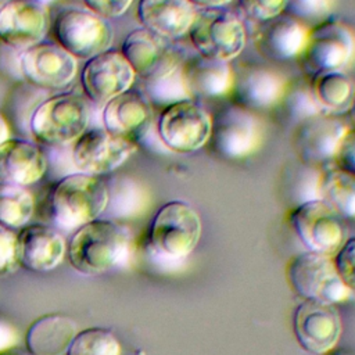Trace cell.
<instances>
[{"mask_svg":"<svg viewBox=\"0 0 355 355\" xmlns=\"http://www.w3.org/2000/svg\"><path fill=\"white\" fill-rule=\"evenodd\" d=\"M130 244V233L123 225L97 218L73 232L67 257L76 272L96 276L125 263Z\"/></svg>","mask_w":355,"mask_h":355,"instance_id":"cell-1","label":"cell"},{"mask_svg":"<svg viewBox=\"0 0 355 355\" xmlns=\"http://www.w3.org/2000/svg\"><path fill=\"white\" fill-rule=\"evenodd\" d=\"M110 202V189L98 175L83 172L61 178L50 194L53 223L61 230H76L97 219Z\"/></svg>","mask_w":355,"mask_h":355,"instance_id":"cell-2","label":"cell"},{"mask_svg":"<svg viewBox=\"0 0 355 355\" xmlns=\"http://www.w3.org/2000/svg\"><path fill=\"white\" fill-rule=\"evenodd\" d=\"M89 119L87 98L75 92H61L35 107L29 130L37 144L61 147L73 143L87 129Z\"/></svg>","mask_w":355,"mask_h":355,"instance_id":"cell-3","label":"cell"},{"mask_svg":"<svg viewBox=\"0 0 355 355\" xmlns=\"http://www.w3.org/2000/svg\"><path fill=\"white\" fill-rule=\"evenodd\" d=\"M202 232L198 212L184 201H169L154 215L148 241L151 251L169 261L184 259L197 247Z\"/></svg>","mask_w":355,"mask_h":355,"instance_id":"cell-4","label":"cell"},{"mask_svg":"<svg viewBox=\"0 0 355 355\" xmlns=\"http://www.w3.org/2000/svg\"><path fill=\"white\" fill-rule=\"evenodd\" d=\"M54 40L76 60H89L111 49L114 29L111 24L87 8L61 10L53 24Z\"/></svg>","mask_w":355,"mask_h":355,"instance_id":"cell-5","label":"cell"},{"mask_svg":"<svg viewBox=\"0 0 355 355\" xmlns=\"http://www.w3.org/2000/svg\"><path fill=\"white\" fill-rule=\"evenodd\" d=\"M298 60L309 76L344 72L355 61V32L347 24L329 18L309 28L305 49Z\"/></svg>","mask_w":355,"mask_h":355,"instance_id":"cell-6","label":"cell"},{"mask_svg":"<svg viewBox=\"0 0 355 355\" xmlns=\"http://www.w3.org/2000/svg\"><path fill=\"white\" fill-rule=\"evenodd\" d=\"M287 282L302 300L340 304L351 298L352 291L343 283L333 257L305 251L291 258L287 265Z\"/></svg>","mask_w":355,"mask_h":355,"instance_id":"cell-7","label":"cell"},{"mask_svg":"<svg viewBox=\"0 0 355 355\" xmlns=\"http://www.w3.org/2000/svg\"><path fill=\"white\" fill-rule=\"evenodd\" d=\"M189 35L198 54L227 62L244 50L247 42L240 18L223 7L197 11Z\"/></svg>","mask_w":355,"mask_h":355,"instance_id":"cell-8","label":"cell"},{"mask_svg":"<svg viewBox=\"0 0 355 355\" xmlns=\"http://www.w3.org/2000/svg\"><path fill=\"white\" fill-rule=\"evenodd\" d=\"M155 130L168 151L189 154L209 141L212 116L197 100H184L162 110Z\"/></svg>","mask_w":355,"mask_h":355,"instance_id":"cell-9","label":"cell"},{"mask_svg":"<svg viewBox=\"0 0 355 355\" xmlns=\"http://www.w3.org/2000/svg\"><path fill=\"white\" fill-rule=\"evenodd\" d=\"M262 133V123L257 115L239 104H230L212 116L209 141L220 155L240 159L258 150Z\"/></svg>","mask_w":355,"mask_h":355,"instance_id":"cell-10","label":"cell"},{"mask_svg":"<svg viewBox=\"0 0 355 355\" xmlns=\"http://www.w3.org/2000/svg\"><path fill=\"white\" fill-rule=\"evenodd\" d=\"M290 225L311 252L333 257L345 241L341 218L322 200L298 204L290 214Z\"/></svg>","mask_w":355,"mask_h":355,"instance_id":"cell-11","label":"cell"},{"mask_svg":"<svg viewBox=\"0 0 355 355\" xmlns=\"http://www.w3.org/2000/svg\"><path fill=\"white\" fill-rule=\"evenodd\" d=\"M136 150L135 140L112 135L103 126L87 128L72 143L71 158L78 172L100 176L119 168Z\"/></svg>","mask_w":355,"mask_h":355,"instance_id":"cell-12","label":"cell"},{"mask_svg":"<svg viewBox=\"0 0 355 355\" xmlns=\"http://www.w3.org/2000/svg\"><path fill=\"white\" fill-rule=\"evenodd\" d=\"M22 78L32 86L46 90L68 87L78 73V60L55 42H39L19 53Z\"/></svg>","mask_w":355,"mask_h":355,"instance_id":"cell-13","label":"cell"},{"mask_svg":"<svg viewBox=\"0 0 355 355\" xmlns=\"http://www.w3.org/2000/svg\"><path fill=\"white\" fill-rule=\"evenodd\" d=\"M121 53L141 80L173 71L182 67L186 60L173 40L164 39L143 26L126 35Z\"/></svg>","mask_w":355,"mask_h":355,"instance_id":"cell-14","label":"cell"},{"mask_svg":"<svg viewBox=\"0 0 355 355\" xmlns=\"http://www.w3.org/2000/svg\"><path fill=\"white\" fill-rule=\"evenodd\" d=\"M79 79L85 97L103 107L115 96L132 89L136 73L121 51L110 49L86 60Z\"/></svg>","mask_w":355,"mask_h":355,"instance_id":"cell-15","label":"cell"},{"mask_svg":"<svg viewBox=\"0 0 355 355\" xmlns=\"http://www.w3.org/2000/svg\"><path fill=\"white\" fill-rule=\"evenodd\" d=\"M341 316L334 304L304 300L293 315V331L300 347L315 355L334 349L341 337Z\"/></svg>","mask_w":355,"mask_h":355,"instance_id":"cell-16","label":"cell"},{"mask_svg":"<svg viewBox=\"0 0 355 355\" xmlns=\"http://www.w3.org/2000/svg\"><path fill=\"white\" fill-rule=\"evenodd\" d=\"M50 28L49 10L42 0H4L0 6V42L25 50L42 40Z\"/></svg>","mask_w":355,"mask_h":355,"instance_id":"cell-17","label":"cell"},{"mask_svg":"<svg viewBox=\"0 0 355 355\" xmlns=\"http://www.w3.org/2000/svg\"><path fill=\"white\" fill-rule=\"evenodd\" d=\"M349 126L337 115L320 114L295 125L294 150L301 162L323 168L333 164L338 143Z\"/></svg>","mask_w":355,"mask_h":355,"instance_id":"cell-18","label":"cell"},{"mask_svg":"<svg viewBox=\"0 0 355 355\" xmlns=\"http://www.w3.org/2000/svg\"><path fill=\"white\" fill-rule=\"evenodd\" d=\"M67 252L62 234L43 223L25 225L17 233L15 255L18 266L32 272H47L61 263Z\"/></svg>","mask_w":355,"mask_h":355,"instance_id":"cell-19","label":"cell"},{"mask_svg":"<svg viewBox=\"0 0 355 355\" xmlns=\"http://www.w3.org/2000/svg\"><path fill=\"white\" fill-rule=\"evenodd\" d=\"M151 123V103L139 90L129 89L101 107V126L136 143L148 132Z\"/></svg>","mask_w":355,"mask_h":355,"instance_id":"cell-20","label":"cell"},{"mask_svg":"<svg viewBox=\"0 0 355 355\" xmlns=\"http://www.w3.org/2000/svg\"><path fill=\"white\" fill-rule=\"evenodd\" d=\"M232 94L239 105L252 110H270L277 107L287 89V80L279 72L266 67H245L233 71Z\"/></svg>","mask_w":355,"mask_h":355,"instance_id":"cell-21","label":"cell"},{"mask_svg":"<svg viewBox=\"0 0 355 355\" xmlns=\"http://www.w3.org/2000/svg\"><path fill=\"white\" fill-rule=\"evenodd\" d=\"M309 28L283 12L269 21L261 22L254 42L261 54L275 61L300 58L308 40Z\"/></svg>","mask_w":355,"mask_h":355,"instance_id":"cell-22","label":"cell"},{"mask_svg":"<svg viewBox=\"0 0 355 355\" xmlns=\"http://www.w3.org/2000/svg\"><path fill=\"white\" fill-rule=\"evenodd\" d=\"M46 171L47 157L36 141L10 137L0 144V182L25 187L39 182Z\"/></svg>","mask_w":355,"mask_h":355,"instance_id":"cell-23","label":"cell"},{"mask_svg":"<svg viewBox=\"0 0 355 355\" xmlns=\"http://www.w3.org/2000/svg\"><path fill=\"white\" fill-rule=\"evenodd\" d=\"M197 7L189 0H139L137 18L150 32L175 40L189 33Z\"/></svg>","mask_w":355,"mask_h":355,"instance_id":"cell-24","label":"cell"},{"mask_svg":"<svg viewBox=\"0 0 355 355\" xmlns=\"http://www.w3.org/2000/svg\"><path fill=\"white\" fill-rule=\"evenodd\" d=\"M183 78L193 100L232 94L234 75L227 61L196 54L182 65Z\"/></svg>","mask_w":355,"mask_h":355,"instance_id":"cell-25","label":"cell"},{"mask_svg":"<svg viewBox=\"0 0 355 355\" xmlns=\"http://www.w3.org/2000/svg\"><path fill=\"white\" fill-rule=\"evenodd\" d=\"M78 333L76 322L62 313H47L33 320L25 333L32 355H65Z\"/></svg>","mask_w":355,"mask_h":355,"instance_id":"cell-26","label":"cell"},{"mask_svg":"<svg viewBox=\"0 0 355 355\" xmlns=\"http://www.w3.org/2000/svg\"><path fill=\"white\" fill-rule=\"evenodd\" d=\"M319 200L340 218H355V175L334 164L320 168Z\"/></svg>","mask_w":355,"mask_h":355,"instance_id":"cell-27","label":"cell"},{"mask_svg":"<svg viewBox=\"0 0 355 355\" xmlns=\"http://www.w3.org/2000/svg\"><path fill=\"white\" fill-rule=\"evenodd\" d=\"M311 90L326 114L348 112L355 97V82L343 71L322 72L311 76Z\"/></svg>","mask_w":355,"mask_h":355,"instance_id":"cell-28","label":"cell"},{"mask_svg":"<svg viewBox=\"0 0 355 355\" xmlns=\"http://www.w3.org/2000/svg\"><path fill=\"white\" fill-rule=\"evenodd\" d=\"M35 211V198L24 186L0 182V223L22 227L29 222Z\"/></svg>","mask_w":355,"mask_h":355,"instance_id":"cell-29","label":"cell"},{"mask_svg":"<svg viewBox=\"0 0 355 355\" xmlns=\"http://www.w3.org/2000/svg\"><path fill=\"white\" fill-rule=\"evenodd\" d=\"M277 107H280L283 116L294 125H298L300 122L312 116L326 114L316 101L311 90L309 80H297L294 83H287L284 96Z\"/></svg>","mask_w":355,"mask_h":355,"instance_id":"cell-30","label":"cell"},{"mask_svg":"<svg viewBox=\"0 0 355 355\" xmlns=\"http://www.w3.org/2000/svg\"><path fill=\"white\" fill-rule=\"evenodd\" d=\"M144 92H141L150 103L162 105L164 108L184 100H193L186 86L182 67L162 73L159 76L141 80Z\"/></svg>","mask_w":355,"mask_h":355,"instance_id":"cell-31","label":"cell"},{"mask_svg":"<svg viewBox=\"0 0 355 355\" xmlns=\"http://www.w3.org/2000/svg\"><path fill=\"white\" fill-rule=\"evenodd\" d=\"M121 345L111 330L89 327L76 333L65 355H119Z\"/></svg>","mask_w":355,"mask_h":355,"instance_id":"cell-32","label":"cell"},{"mask_svg":"<svg viewBox=\"0 0 355 355\" xmlns=\"http://www.w3.org/2000/svg\"><path fill=\"white\" fill-rule=\"evenodd\" d=\"M337 0H287L284 12L308 28L331 18Z\"/></svg>","mask_w":355,"mask_h":355,"instance_id":"cell-33","label":"cell"},{"mask_svg":"<svg viewBox=\"0 0 355 355\" xmlns=\"http://www.w3.org/2000/svg\"><path fill=\"white\" fill-rule=\"evenodd\" d=\"M333 262L343 283L355 293V236L345 239L343 245L333 255Z\"/></svg>","mask_w":355,"mask_h":355,"instance_id":"cell-34","label":"cell"},{"mask_svg":"<svg viewBox=\"0 0 355 355\" xmlns=\"http://www.w3.org/2000/svg\"><path fill=\"white\" fill-rule=\"evenodd\" d=\"M286 4L287 0H239V6L245 17L258 24L283 14Z\"/></svg>","mask_w":355,"mask_h":355,"instance_id":"cell-35","label":"cell"},{"mask_svg":"<svg viewBox=\"0 0 355 355\" xmlns=\"http://www.w3.org/2000/svg\"><path fill=\"white\" fill-rule=\"evenodd\" d=\"M17 233L0 223V276L10 275L18 268L15 255Z\"/></svg>","mask_w":355,"mask_h":355,"instance_id":"cell-36","label":"cell"},{"mask_svg":"<svg viewBox=\"0 0 355 355\" xmlns=\"http://www.w3.org/2000/svg\"><path fill=\"white\" fill-rule=\"evenodd\" d=\"M333 164L355 175V128H348L341 137Z\"/></svg>","mask_w":355,"mask_h":355,"instance_id":"cell-37","label":"cell"},{"mask_svg":"<svg viewBox=\"0 0 355 355\" xmlns=\"http://www.w3.org/2000/svg\"><path fill=\"white\" fill-rule=\"evenodd\" d=\"M85 7L96 15L110 19L116 18L128 11L133 0H82Z\"/></svg>","mask_w":355,"mask_h":355,"instance_id":"cell-38","label":"cell"},{"mask_svg":"<svg viewBox=\"0 0 355 355\" xmlns=\"http://www.w3.org/2000/svg\"><path fill=\"white\" fill-rule=\"evenodd\" d=\"M19 340L18 330L8 318L0 313V352L17 347Z\"/></svg>","mask_w":355,"mask_h":355,"instance_id":"cell-39","label":"cell"},{"mask_svg":"<svg viewBox=\"0 0 355 355\" xmlns=\"http://www.w3.org/2000/svg\"><path fill=\"white\" fill-rule=\"evenodd\" d=\"M194 7L200 8H220L232 0H189Z\"/></svg>","mask_w":355,"mask_h":355,"instance_id":"cell-40","label":"cell"},{"mask_svg":"<svg viewBox=\"0 0 355 355\" xmlns=\"http://www.w3.org/2000/svg\"><path fill=\"white\" fill-rule=\"evenodd\" d=\"M11 137V129L10 125L7 122V119L4 118V115L0 112V144H3L6 140H8Z\"/></svg>","mask_w":355,"mask_h":355,"instance_id":"cell-41","label":"cell"},{"mask_svg":"<svg viewBox=\"0 0 355 355\" xmlns=\"http://www.w3.org/2000/svg\"><path fill=\"white\" fill-rule=\"evenodd\" d=\"M0 355H32L26 348L22 349L19 347H12V348H8L3 352H0Z\"/></svg>","mask_w":355,"mask_h":355,"instance_id":"cell-42","label":"cell"},{"mask_svg":"<svg viewBox=\"0 0 355 355\" xmlns=\"http://www.w3.org/2000/svg\"><path fill=\"white\" fill-rule=\"evenodd\" d=\"M348 114H349V118H351V122H352V128H355V97H354V100H352V104H351V107H349V110H348Z\"/></svg>","mask_w":355,"mask_h":355,"instance_id":"cell-43","label":"cell"},{"mask_svg":"<svg viewBox=\"0 0 355 355\" xmlns=\"http://www.w3.org/2000/svg\"><path fill=\"white\" fill-rule=\"evenodd\" d=\"M324 355H352V354H349V352H347V351H343V349H331V351H329L327 354H324Z\"/></svg>","mask_w":355,"mask_h":355,"instance_id":"cell-44","label":"cell"},{"mask_svg":"<svg viewBox=\"0 0 355 355\" xmlns=\"http://www.w3.org/2000/svg\"><path fill=\"white\" fill-rule=\"evenodd\" d=\"M42 1H44V0H42Z\"/></svg>","mask_w":355,"mask_h":355,"instance_id":"cell-45","label":"cell"}]
</instances>
